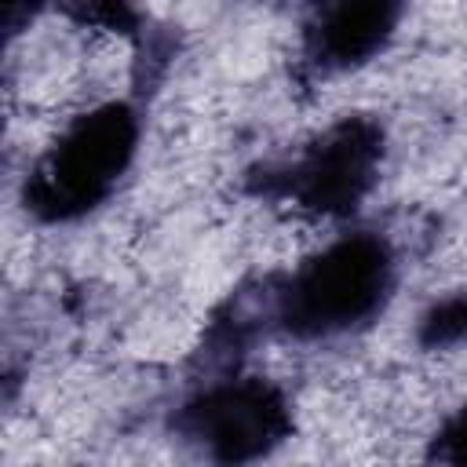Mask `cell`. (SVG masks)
Wrapping results in <instances>:
<instances>
[{
	"instance_id": "1",
	"label": "cell",
	"mask_w": 467,
	"mask_h": 467,
	"mask_svg": "<svg viewBox=\"0 0 467 467\" xmlns=\"http://www.w3.org/2000/svg\"><path fill=\"white\" fill-rule=\"evenodd\" d=\"M190 438L212 445L219 456H255L285 441L292 431V405L274 383L241 379L212 387L190 405Z\"/></svg>"
},
{
	"instance_id": "2",
	"label": "cell",
	"mask_w": 467,
	"mask_h": 467,
	"mask_svg": "<svg viewBox=\"0 0 467 467\" xmlns=\"http://www.w3.org/2000/svg\"><path fill=\"white\" fill-rule=\"evenodd\" d=\"M445 441H452V452H445V456H452V460H467V401H463V409L449 420Z\"/></svg>"
}]
</instances>
